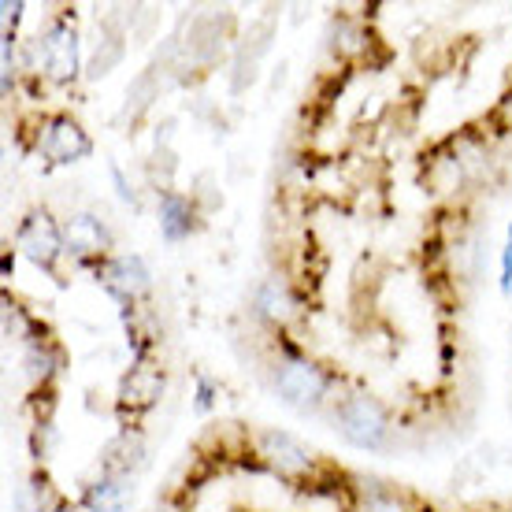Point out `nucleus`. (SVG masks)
Masks as SVG:
<instances>
[{
    "instance_id": "f257e3e1",
    "label": "nucleus",
    "mask_w": 512,
    "mask_h": 512,
    "mask_svg": "<svg viewBox=\"0 0 512 512\" xmlns=\"http://www.w3.org/2000/svg\"><path fill=\"white\" fill-rule=\"evenodd\" d=\"M26 67L49 75L52 82H75L82 71V41L71 19H52L38 38L26 45Z\"/></svg>"
},
{
    "instance_id": "f03ea898",
    "label": "nucleus",
    "mask_w": 512,
    "mask_h": 512,
    "mask_svg": "<svg viewBox=\"0 0 512 512\" xmlns=\"http://www.w3.org/2000/svg\"><path fill=\"white\" fill-rule=\"evenodd\" d=\"M334 431L346 438L353 449H383L390 442V416L372 394H346L334 401Z\"/></svg>"
},
{
    "instance_id": "7ed1b4c3",
    "label": "nucleus",
    "mask_w": 512,
    "mask_h": 512,
    "mask_svg": "<svg viewBox=\"0 0 512 512\" xmlns=\"http://www.w3.org/2000/svg\"><path fill=\"white\" fill-rule=\"evenodd\" d=\"M271 386L275 394L290 405V409H320L327 394H331V375L323 372L316 360L297 357V353H286L271 364Z\"/></svg>"
},
{
    "instance_id": "20e7f679",
    "label": "nucleus",
    "mask_w": 512,
    "mask_h": 512,
    "mask_svg": "<svg viewBox=\"0 0 512 512\" xmlns=\"http://www.w3.org/2000/svg\"><path fill=\"white\" fill-rule=\"evenodd\" d=\"M15 249H19L30 264L52 271L60 264V256L67 253L64 223L52 216L49 208H34V212L19 223V231H15Z\"/></svg>"
},
{
    "instance_id": "39448f33",
    "label": "nucleus",
    "mask_w": 512,
    "mask_h": 512,
    "mask_svg": "<svg viewBox=\"0 0 512 512\" xmlns=\"http://www.w3.org/2000/svg\"><path fill=\"white\" fill-rule=\"evenodd\" d=\"M97 279L123 305H134L153 290V271H149L141 253H112L108 260L97 264Z\"/></svg>"
},
{
    "instance_id": "423d86ee",
    "label": "nucleus",
    "mask_w": 512,
    "mask_h": 512,
    "mask_svg": "<svg viewBox=\"0 0 512 512\" xmlns=\"http://www.w3.org/2000/svg\"><path fill=\"white\" fill-rule=\"evenodd\" d=\"M38 153L49 164H78V160H86L93 153V141L75 116L60 112V116L45 119V130H41L38 138Z\"/></svg>"
},
{
    "instance_id": "0eeeda50",
    "label": "nucleus",
    "mask_w": 512,
    "mask_h": 512,
    "mask_svg": "<svg viewBox=\"0 0 512 512\" xmlns=\"http://www.w3.org/2000/svg\"><path fill=\"white\" fill-rule=\"evenodd\" d=\"M64 242L67 253L78 256V260H108L112 256V231L101 216L93 212H71L64 219Z\"/></svg>"
},
{
    "instance_id": "6e6552de",
    "label": "nucleus",
    "mask_w": 512,
    "mask_h": 512,
    "mask_svg": "<svg viewBox=\"0 0 512 512\" xmlns=\"http://www.w3.org/2000/svg\"><path fill=\"white\" fill-rule=\"evenodd\" d=\"M256 453L279 475H305L316 468V453L305 442H297L294 435H286V431H260L256 435Z\"/></svg>"
},
{
    "instance_id": "1a4fd4ad",
    "label": "nucleus",
    "mask_w": 512,
    "mask_h": 512,
    "mask_svg": "<svg viewBox=\"0 0 512 512\" xmlns=\"http://www.w3.org/2000/svg\"><path fill=\"white\" fill-rule=\"evenodd\" d=\"M156 219H160V234L164 242H186L197 231V208L186 193L164 190L156 201Z\"/></svg>"
},
{
    "instance_id": "9d476101",
    "label": "nucleus",
    "mask_w": 512,
    "mask_h": 512,
    "mask_svg": "<svg viewBox=\"0 0 512 512\" xmlns=\"http://www.w3.org/2000/svg\"><path fill=\"white\" fill-rule=\"evenodd\" d=\"M134 498V475H108L93 479L90 487L82 490V505L90 512H123Z\"/></svg>"
},
{
    "instance_id": "9b49d317",
    "label": "nucleus",
    "mask_w": 512,
    "mask_h": 512,
    "mask_svg": "<svg viewBox=\"0 0 512 512\" xmlns=\"http://www.w3.org/2000/svg\"><path fill=\"white\" fill-rule=\"evenodd\" d=\"M253 308L264 323H271V327H286V323L297 316V297L290 294V286H286L282 279H264L260 286H256Z\"/></svg>"
},
{
    "instance_id": "f8f14e48",
    "label": "nucleus",
    "mask_w": 512,
    "mask_h": 512,
    "mask_svg": "<svg viewBox=\"0 0 512 512\" xmlns=\"http://www.w3.org/2000/svg\"><path fill=\"white\" fill-rule=\"evenodd\" d=\"M357 512H409V505L397 498L394 490H372L360 498Z\"/></svg>"
},
{
    "instance_id": "ddd939ff",
    "label": "nucleus",
    "mask_w": 512,
    "mask_h": 512,
    "mask_svg": "<svg viewBox=\"0 0 512 512\" xmlns=\"http://www.w3.org/2000/svg\"><path fill=\"white\" fill-rule=\"evenodd\" d=\"M52 364H56V360H52V353L45 346H38V342L26 346V372H30V379H41V383H45L52 375Z\"/></svg>"
},
{
    "instance_id": "4468645a",
    "label": "nucleus",
    "mask_w": 512,
    "mask_h": 512,
    "mask_svg": "<svg viewBox=\"0 0 512 512\" xmlns=\"http://www.w3.org/2000/svg\"><path fill=\"white\" fill-rule=\"evenodd\" d=\"M108 175H112V182H116L119 201H127V205H138V193H134V186L127 182V175H123V167H119L116 160L108 164Z\"/></svg>"
},
{
    "instance_id": "2eb2a0df",
    "label": "nucleus",
    "mask_w": 512,
    "mask_h": 512,
    "mask_svg": "<svg viewBox=\"0 0 512 512\" xmlns=\"http://www.w3.org/2000/svg\"><path fill=\"white\" fill-rule=\"evenodd\" d=\"M501 294L512 297V242H505L501 249Z\"/></svg>"
},
{
    "instance_id": "dca6fc26",
    "label": "nucleus",
    "mask_w": 512,
    "mask_h": 512,
    "mask_svg": "<svg viewBox=\"0 0 512 512\" xmlns=\"http://www.w3.org/2000/svg\"><path fill=\"white\" fill-rule=\"evenodd\" d=\"M208 405H212V386H208L205 379H201V394H197V409L205 412Z\"/></svg>"
},
{
    "instance_id": "f3484780",
    "label": "nucleus",
    "mask_w": 512,
    "mask_h": 512,
    "mask_svg": "<svg viewBox=\"0 0 512 512\" xmlns=\"http://www.w3.org/2000/svg\"><path fill=\"white\" fill-rule=\"evenodd\" d=\"M49 512H90L86 505H75V501H56Z\"/></svg>"
},
{
    "instance_id": "a211bd4d",
    "label": "nucleus",
    "mask_w": 512,
    "mask_h": 512,
    "mask_svg": "<svg viewBox=\"0 0 512 512\" xmlns=\"http://www.w3.org/2000/svg\"><path fill=\"white\" fill-rule=\"evenodd\" d=\"M156 512H179V509H175V505H160Z\"/></svg>"
},
{
    "instance_id": "6ab92c4d",
    "label": "nucleus",
    "mask_w": 512,
    "mask_h": 512,
    "mask_svg": "<svg viewBox=\"0 0 512 512\" xmlns=\"http://www.w3.org/2000/svg\"><path fill=\"white\" fill-rule=\"evenodd\" d=\"M509 127H512V101H509Z\"/></svg>"
}]
</instances>
